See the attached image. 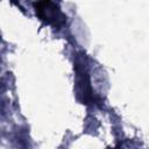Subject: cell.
I'll return each instance as SVG.
<instances>
[{"instance_id":"cell-1","label":"cell","mask_w":149,"mask_h":149,"mask_svg":"<svg viewBox=\"0 0 149 149\" xmlns=\"http://www.w3.org/2000/svg\"><path fill=\"white\" fill-rule=\"evenodd\" d=\"M34 6L36 8V14L48 23H51L54 26H59L65 22V16L57 8L56 3L50 1H44V2L34 3Z\"/></svg>"}]
</instances>
